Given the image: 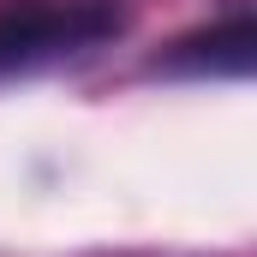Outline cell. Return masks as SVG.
I'll return each mask as SVG.
<instances>
[{
	"mask_svg": "<svg viewBox=\"0 0 257 257\" xmlns=\"http://www.w3.org/2000/svg\"><path fill=\"white\" fill-rule=\"evenodd\" d=\"M114 0H0V78L78 60L120 36Z\"/></svg>",
	"mask_w": 257,
	"mask_h": 257,
	"instance_id": "cell-1",
	"label": "cell"
},
{
	"mask_svg": "<svg viewBox=\"0 0 257 257\" xmlns=\"http://www.w3.org/2000/svg\"><path fill=\"white\" fill-rule=\"evenodd\" d=\"M251 48H257V30H251V12L239 6L227 24H209V30H192V36H180L156 72H186V78H209V72H245L251 66Z\"/></svg>",
	"mask_w": 257,
	"mask_h": 257,
	"instance_id": "cell-2",
	"label": "cell"
}]
</instances>
